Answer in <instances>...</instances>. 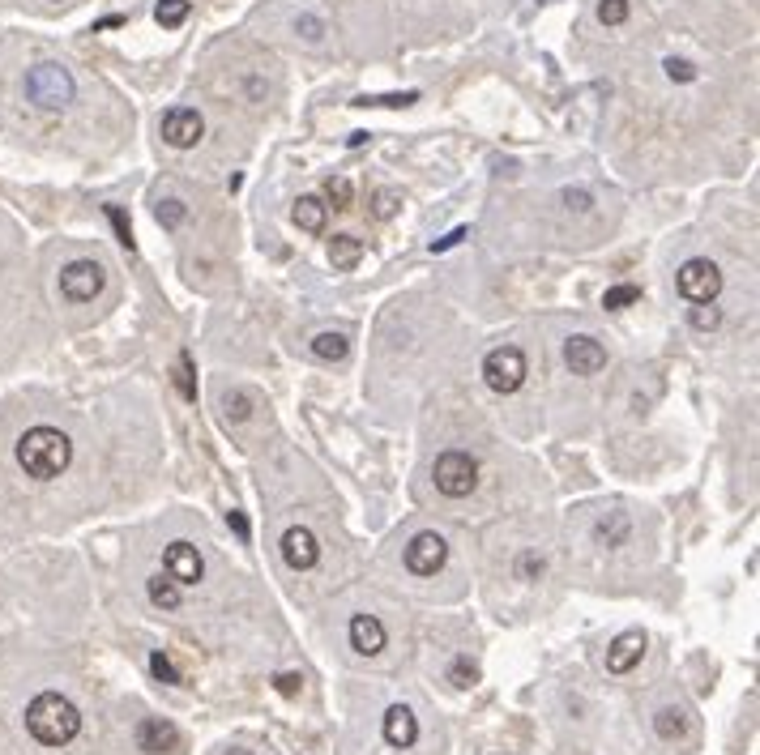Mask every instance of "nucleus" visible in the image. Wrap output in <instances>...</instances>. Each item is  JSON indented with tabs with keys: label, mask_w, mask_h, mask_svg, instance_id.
Here are the masks:
<instances>
[{
	"label": "nucleus",
	"mask_w": 760,
	"mask_h": 755,
	"mask_svg": "<svg viewBox=\"0 0 760 755\" xmlns=\"http://www.w3.org/2000/svg\"><path fill=\"white\" fill-rule=\"evenodd\" d=\"M26 730L43 747H65V743H73V738H77V730H82V713L73 709L69 696L39 692L35 700L26 704Z\"/></svg>",
	"instance_id": "f257e3e1"
},
{
	"label": "nucleus",
	"mask_w": 760,
	"mask_h": 755,
	"mask_svg": "<svg viewBox=\"0 0 760 755\" xmlns=\"http://www.w3.org/2000/svg\"><path fill=\"white\" fill-rule=\"evenodd\" d=\"M69 461H73V444L65 431H56V427H30L18 440V465L30 478H39V483L60 478L69 470Z\"/></svg>",
	"instance_id": "f03ea898"
},
{
	"label": "nucleus",
	"mask_w": 760,
	"mask_h": 755,
	"mask_svg": "<svg viewBox=\"0 0 760 755\" xmlns=\"http://www.w3.org/2000/svg\"><path fill=\"white\" fill-rule=\"evenodd\" d=\"M73 73L69 69H60V64H35V69L26 73V99L43 107V111H60V107H69L73 103Z\"/></svg>",
	"instance_id": "7ed1b4c3"
},
{
	"label": "nucleus",
	"mask_w": 760,
	"mask_h": 755,
	"mask_svg": "<svg viewBox=\"0 0 760 755\" xmlns=\"http://www.w3.org/2000/svg\"><path fill=\"white\" fill-rule=\"evenodd\" d=\"M436 491L449 495V500H466V495L479 487V461H474L470 453H462V448H449V453L436 457Z\"/></svg>",
	"instance_id": "20e7f679"
},
{
	"label": "nucleus",
	"mask_w": 760,
	"mask_h": 755,
	"mask_svg": "<svg viewBox=\"0 0 760 755\" xmlns=\"http://www.w3.org/2000/svg\"><path fill=\"white\" fill-rule=\"evenodd\" d=\"M526 376H530V363H526V355H521V346L487 350L483 380H487V389H492V393H517L521 384H526Z\"/></svg>",
	"instance_id": "39448f33"
},
{
	"label": "nucleus",
	"mask_w": 760,
	"mask_h": 755,
	"mask_svg": "<svg viewBox=\"0 0 760 755\" xmlns=\"http://www.w3.org/2000/svg\"><path fill=\"white\" fill-rule=\"evenodd\" d=\"M675 286L688 303H714L722 295V269L709 261V256H692V261L679 265Z\"/></svg>",
	"instance_id": "423d86ee"
},
{
	"label": "nucleus",
	"mask_w": 760,
	"mask_h": 755,
	"mask_svg": "<svg viewBox=\"0 0 760 755\" xmlns=\"http://www.w3.org/2000/svg\"><path fill=\"white\" fill-rule=\"evenodd\" d=\"M103 286H107V273L99 261H69L65 269H60V295H65L69 303H94L103 295Z\"/></svg>",
	"instance_id": "0eeeda50"
},
{
	"label": "nucleus",
	"mask_w": 760,
	"mask_h": 755,
	"mask_svg": "<svg viewBox=\"0 0 760 755\" xmlns=\"http://www.w3.org/2000/svg\"><path fill=\"white\" fill-rule=\"evenodd\" d=\"M445 559H449V542L440 538L436 529H423V534H415L406 546V568L415 576H436L445 568Z\"/></svg>",
	"instance_id": "6e6552de"
},
{
	"label": "nucleus",
	"mask_w": 760,
	"mask_h": 755,
	"mask_svg": "<svg viewBox=\"0 0 760 755\" xmlns=\"http://www.w3.org/2000/svg\"><path fill=\"white\" fill-rule=\"evenodd\" d=\"M158 128H163V141L171 150H193L205 137V120H201L197 107H171Z\"/></svg>",
	"instance_id": "1a4fd4ad"
},
{
	"label": "nucleus",
	"mask_w": 760,
	"mask_h": 755,
	"mask_svg": "<svg viewBox=\"0 0 760 755\" xmlns=\"http://www.w3.org/2000/svg\"><path fill=\"white\" fill-rule=\"evenodd\" d=\"M564 363L573 367V376H598L607 367V350H603L598 337L577 333V337H568L564 342Z\"/></svg>",
	"instance_id": "9d476101"
},
{
	"label": "nucleus",
	"mask_w": 760,
	"mask_h": 755,
	"mask_svg": "<svg viewBox=\"0 0 760 755\" xmlns=\"http://www.w3.org/2000/svg\"><path fill=\"white\" fill-rule=\"evenodd\" d=\"M163 568H167V576L176 585H197L205 576V559H201V551L193 542H171L163 551Z\"/></svg>",
	"instance_id": "9b49d317"
},
{
	"label": "nucleus",
	"mask_w": 760,
	"mask_h": 755,
	"mask_svg": "<svg viewBox=\"0 0 760 755\" xmlns=\"http://www.w3.org/2000/svg\"><path fill=\"white\" fill-rule=\"evenodd\" d=\"M282 559H287V568H295V572L316 568V559H321V542H316V534L308 525H291L287 534H282Z\"/></svg>",
	"instance_id": "f8f14e48"
},
{
	"label": "nucleus",
	"mask_w": 760,
	"mask_h": 755,
	"mask_svg": "<svg viewBox=\"0 0 760 755\" xmlns=\"http://www.w3.org/2000/svg\"><path fill=\"white\" fill-rule=\"evenodd\" d=\"M346 636H351V649L359 657H376L380 649H385V623H380L376 615H355L351 628H346Z\"/></svg>",
	"instance_id": "ddd939ff"
},
{
	"label": "nucleus",
	"mask_w": 760,
	"mask_h": 755,
	"mask_svg": "<svg viewBox=\"0 0 760 755\" xmlns=\"http://www.w3.org/2000/svg\"><path fill=\"white\" fill-rule=\"evenodd\" d=\"M380 730H385V743L398 747V751L419 743V721H415V713H410L406 704H393V709L385 713V726H380Z\"/></svg>",
	"instance_id": "4468645a"
},
{
	"label": "nucleus",
	"mask_w": 760,
	"mask_h": 755,
	"mask_svg": "<svg viewBox=\"0 0 760 755\" xmlns=\"http://www.w3.org/2000/svg\"><path fill=\"white\" fill-rule=\"evenodd\" d=\"M171 747H180V730L171 726V721H163V717H146V721L137 726V751L158 755V751H171Z\"/></svg>",
	"instance_id": "2eb2a0df"
},
{
	"label": "nucleus",
	"mask_w": 760,
	"mask_h": 755,
	"mask_svg": "<svg viewBox=\"0 0 760 755\" xmlns=\"http://www.w3.org/2000/svg\"><path fill=\"white\" fill-rule=\"evenodd\" d=\"M641 653H645V636L641 632H620L611 640V649H607V670L611 674H628L632 666L641 662Z\"/></svg>",
	"instance_id": "dca6fc26"
},
{
	"label": "nucleus",
	"mask_w": 760,
	"mask_h": 755,
	"mask_svg": "<svg viewBox=\"0 0 760 755\" xmlns=\"http://www.w3.org/2000/svg\"><path fill=\"white\" fill-rule=\"evenodd\" d=\"M291 218H295V227L299 231H308V235H321L325 231V218H329V205L321 201V197H299L295 201V210H291Z\"/></svg>",
	"instance_id": "f3484780"
},
{
	"label": "nucleus",
	"mask_w": 760,
	"mask_h": 755,
	"mask_svg": "<svg viewBox=\"0 0 760 755\" xmlns=\"http://www.w3.org/2000/svg\"><path fill=\"white\" fill-rule=\"evenodd\" d=\"M590 534H594L598 546H624L628 534H632V521L624 517V512H607V517H598V521H594Z\"/></svg>",
	"instance_id": "a211bd4d"
},
{
	"label": "nucleus",
	"mask_w": 760,
	"mask_h": 755,
	"mask_svg": "<svg viewBox=\"0 0 760 755\" xmlns=\"http://www.w3.org/2000/svg\"><path fill=\"white\" fill-rule=\"evenodd\" d=\"M312 355L321 363H342L346 355H351V337H346L342 329H325L312 337Z\"/></svg>",
	"instance_id": "6ab92c4d"
},
{
	"label": "nucleus",
	"mask_w": 760,
	"mask_h": 755,
	"mask_svg": "<svg viewBox=\"0 0 760 755\" xmlns=\"http://www.w3.org/2000/svg\"><path fill=\"white\" fill-rule=\"evenodd\" d=\"M359 256H363V244H359L355 235H334V239H329V265H334V269H342V273L355 269Z\"/></svg>",
	"instance_id": "aec40b11"
},
{
	"label": "nucleus",
	"mask_w": 760,
	"mask_h": 755,
	"mask_svg": "<svg viewBox=\"0 0 760 755\" xmlns=\"http://www.w3.org/2000/svg\"><path fill=\"white\" fill-rule=\"evenodd\" d=\"M252 414H257V397L252 393H244V389H231V393H223V419L227 423H248Z\"/></svg>",
	"instance_id": "412c9836"
},
{
	"label": "nucleus",
	"mask_w": 760,
	"mask_h": 755,
	"mask_svg": "<svg viewBox=\"0 0 760 755\" xmlns=\"http://www.w3.org/2000/svg\"><path fill=\"white\" fill-rule=\"evenodd\" d=\"M654 730H658V738H667V743H675V738H684L688 734V713L684 709H658L654 713Z\"/></svg>",
	"instance_id": "4be33fe9"
},
{
	"label": "nucleus",
	"mask_w": 760,
	"mask_h": 755,
	"mask_svg": "<svg viewBox=\"0 0 760 755\" xmlns=\"http://www.w3.org/2000/svg\"><path fill=\"white\" fill-rule=\"evenodd\" d=\"M146 593H150V602H154L158 610H176V606H180V585L171 581V576H163V572L150 576V581H146Z\"/></svg>",
	"instance_id": "5701e85b"
},
{
	"label": "nucleus",
	"mask_w": 760,
	"mask_h": 755,
	"mask_svg": "<svg viewBox=\"0 0 760 755\" xmlns=\"http://www.w3.org/2000/svg\"><path fill=\"white\" fill-rule=\"evenodd\" d=\"M188 13H193V5H188V0H158L154 18H158V26L176 30V26H184V22H188Z\"/></svg>",
	"instance_id": "b1692460"
},
{
	"label": "nucleus",
	"mask_w": 760,
	"mask_h": 755,
	"mask_svg": "<svg viewBox=\"0 0 760 755\" xmlns=\"http://www.w3.org/2000/svg\"><path fill=\"white\" fill-rule=\"evenodd\" d=\"M325 201L334 205V210H351V201H355V188L346 175H329L325 180Z\"/></svg>",
	"instance_id": "393cba45"
},
{
	"label": "nucleus",
	"mask_w": 760,
	"mask_h": 755,
	"mask_svg": "<svg viewBox=\"0 0 760 755\" xmlns=\"http://www.w3.org/2000/svg\"><path fill=\"white\" fill-rule=\"evenodd\" d=\"M637 299H641V286L620 282V286H611V291L603 295V308H607V312H624V308H632Z\"/></svg>",
	"instance_id": "a878e982"
},
{
	"label": "nucleus",
	"mask_w": 760,
	"mask_h": 755,
	"mask_svg": "<svg viewBox=\"0 0 760 755\" xmlns=\"http://www.w3.org/2000/svg\"><path fill=\"white\" fill-rule=\"evenodd\" d=\"M419 103V90H406V94H363L355 99V107H410Z\"/></svg>",
	"instance_id": "bb28decb"
},
{
	"label": "nucleus",
	"mask_w": 760,
	"mask_h": 755,
	"mask_svg": "<svg viewBox=\"0 0 760 755\" xmlns=\"http://www.w3.org/2000/svg\"><path fill=\"white\" fill-rule=\"evenodd\" d=\"M176 389L184 401H197V380H193V359H188V350H180V359H176Z\"/></svg>",
	"instance_id": "cd10ccee"
},
{
	"label": "nucleus",
	"mask_w": 760,
	"mask_h": 755,
	"mask_svg": "<svg viewBox=\"0 0 760 755\" xmlns=\"http://www.w3.org/2000/svg\"><path fill=\"white\" fill-rule=\"evenodd\" d=\"M449 683H453V687H462V692H466V687L479 683V666H474L470 657H457V662L449 666Z\"/></svg>",
	"instance_id": "c85d7f7f"
},
{
	"label": "nucleus",
	"mask_w": 760,
	"mask_h": 755,
	"mask_svg": "<svg viewBox=\"0 0 760 755\" xmlns=\"http://www.w3.org/2000/svg\"><path fill=\"white\" fill-rule=\"evenodd\" d=\"M543 572H547V559L538 555V551H521L517 555V576H521V581H538Z\"/></svg>",
	"instance_id": "c756f323"
},
{
	"label": "nucleus",
	"mask_w": 760,
	"mask_h": 755,
	"mask_svg": "<svg viewBox=\"0 0 760 755\" xmlns=\"http://www.w3.org/2000/svg\"><path fill=\"white\" fill-rule=\"evenodd\" d=\"M150 670H154V679H163V683H171V687H180L184 679H180V670L171 666V657L163 653V649H154L150 653Z\"/></svg>",
	"instance_id": "7c9ffc66"
},
{
	"label": "nucleus",
	"mask_w": 760,
	"mask_h": 755,
	"mask_svg": "<svg viewBox=\"0 0 760 755\" xmlns=\"http://www.w3.org/2000/svg\"><path fill=\"white\" fill-rule=\"evenodd\" d=\"M103 214L112 218V227H116V239H120V244L133 252V248H137V239H133V227H129V218H124V210H120V205H103Z\"/></svg>",
	"instance_id": "2f4dec72"
},
{
	"label": "nucleus",
	"mask_w": 760,
	"mask_h": 755,
	"mask_svg": "<svg viewBox=\"0 0 760 755\" xmlns=\"http://www.w3.org/2000/svg\"><path fill=\"white\" fill-rule=\"evenodd\" d=\"M598 22L603 26H624L628 22V0H598Z\"/></svg>",
	"instance_id": "473e14b6"
},
{
	"label": "nucleus",
	"mask_w": 760,
	"mask_h": 755,
	"mask_svg": "<svg viewBox=\"0 0 760 755\" xmlns=\"http://www.w3.org/2000/svg\"><path fill=\"white\" fill-rule=\"evenodd\" d=\"M718 325H722V308H714V303H696V308H692V329L709 333V329H718Z\"/></svg>",
	"instance_id": "72a5a7b5"
},
{
	"label": "nucleus",
	"mask_w": 760,
	"mask_h": 755,
	"mask_svg": "<svg viewBox=\"0 0 760 755\" xmlns=\"http://www.w3.org/2000/svg\"><path fill=\"white\" fill-rule=\"evenodd\" d=\"M154 214H158V222H163L167 231H176L180 222L188 218V210H184V201H176V197H171V201H158V210H154Z\"/></svg>",
	"instance_id": "f704fd0d"
},
{
	"label": "nucleus",
	"mask_w": 760,
	"mask_h": 755,
	"mask_svg": "<svg viewBox=\"0 0 760 755\" xmlns=\"http://www.w3.org/2000/svg\"><path fill=\"white\" fill-rule=\"evenodd\" d=\"M662 69H667L671 82H696V64L684 60V56H667L662 60Z\"/></svg>",
	"instance_id": "c9c22d12"
},
{
	"label": "nucleus",
	"mask_w": 760,
	"mask_h": 755,
	"mask_svg": "<svg viewBox=\"0 0 760 755\" xmlns=\"http://www.w3.org/2000/svg\"><path fill=\"white\" fill-rule=\"evenodd\" d=\"M398 205H402V197H398V192L380 188L376 197H372V214H376L380 222H385V218H393V214H398Z\"/></svg>",
	"instance_id": "e433bc0d"
},
{
	"label": "nucleus",
	"mask_w": 760,
	"mask_h": 755,
	"mask_svg": "<svg viewBox=\"0 0 760 755\" xmlns=\"http://www.w3.org/2000/svg\"><path fill=\"white\" fill-rule=\"evenodd\" d=\"M295 30H299V35H304L308 43H321V39H325V22L316 18V13H299V18H295Z\"/></svg>",
	"instance_id": "4c0bfd02"
},
{
	"label": "nucleus",
	"mask_w": 760,
	"mask_h": 755,
	"mask_svg": "<svg viewBox=\"0 0 760 755\" xmlns=\"http://www.w3.org/2000/svg\"><path fill=\"white\" fill-rule=\"evenodd\" d=\"M564 210L568 214H590V205H594V197H590V192H581V188H564Z\"/></svg>",
	"instance_id": "58836bf2"
},
{
	"label": "nucleus",
	"mask_w": 760,
	"mask_h": 755,
	"mask_svg": "<svg viewBox=\"0 0 760 755\" xmlns=\"http://www.w3.org/2000/svg\"><path fill=\"white\" fill-rule=\"evenodd\" d=\"M274 687L282 696H299V687H304V674H295V670H282L278 679H274Z\"/></svg>",
	"instance_id": "ea45409f"
},
{
	"label": "nucleus",
	"mask_w": 760,
	"mask_h": 755,
	"mask_svg": "<svg viewBox=\"0 0 760 755\" xmlns=\"http://www.w3.org/2000/svg\"><path fill=\"white\" fill-rule=\"evenodd\" d=\"M462 239H466V227H457V231H449L445 239H436V244H432V256H436V252H449V248H457V244H462Z\"/></svg>",
	"instance_id": "a19ab883"
},
{
	"label": "nucleus",
	"mask_w": 760,
	"mask_h": 755,
	"mask_svg": "<svg viewBox=\"0 0 760 755\" xmlns=\"http://www.w3.org/2000/svg\"><path fill=\"white\" fill-rule=\"evenodd\" d=\"M227 521H231L235 534H240V542H248V517L244 512H227Z\"/></svg>",
	"instance_id": "79ce46f5"
},
{
	"label": "nucleus",
	"mask_w": 760,
	"mask_h": 755,
	"mask_svg": "<svg viewBox=\"0 0 760 755\" xmlns=\"http://www.w3.org/2000/svg\"><path fill=\"white\" fill-rule=\"evenodd\" d=\"M223 755H252V751H244V747H231V751H223Z\"/></svg>",
	"instance_id": "37998d69"
}]
</instances>
